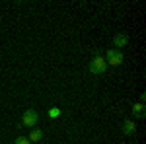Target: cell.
<instances>
[{"label": "cell", "mask_w": 146, "mask_h": 144, "mask_svg": "<svg viewBox=\"0 0 146 144\" xmlns=\"http://www.w3.org/2000/svg\"><path fill=\"white\" fill-rule=\"evenodd\" d=\"M107 70V62H105V58L103 56H94L92 58V62H90V72L92 74H96V76H100V74H103Z\"/></svg>", "instance_id": "6da1fadb"}, {"label": "cell", "mask_w": 146, "mask_h": 144, "mask_svg": "<svg viewBox=\"0 0 146 144\" xmlns=\"http://www.w3.org/2000/svg\"><path fill=\"white\" fill-rule=\"evenodd\" d=\"M39 123V113L35 109H25V113L22 115V127H35Z\"/></svg>", "instance_id": "7a4b0ae2"}, {"label": "cell", "mask_w": 146, "mask_h": 144, "mask_svg": "<svg viewBox=\"0 0 146 144\" xmlns=\"http://www.w3.org/2000/svg\"><path fill=\"white\" fill-rule=\"evenodd\" d=\"M105 62L111 64V66H119V64L123 62V55H121V51H119V49H109L107 55H105Z\"/></svg>", "instance_id": "3957f363"}, {"label": "cell", "mask_w": 146, "mask_h": 144, "mask_svg": "<svg viewBox=\"0 0 146 144\" xmlns=\"http://www.w3.org/2000/svg\"><path fill=\"white\" fill-rule=\"evenodd\" d=\"M133 115H135V117H138V119H144V103H140V101H138V103H133Z\"/></svg>", "instance_id": "277c9868"}, {"label": "cell", "mask_w": 146, "mask_h": 144, "mask_svg": "<svg viewBox=\"0 0 146 144\" xmlns=\"http://www.w3.org/2000/svg\"><path fill=\"white\" fill-rule=\"evenodd\" d=\"M127 43H129V37L125 33H117L113 37V45L115 47H127Z\"/></svg>", "instance_id": "5b68a950"}, {"label": "cell", "mask_w": 146, "mask_h": 144, "mask_svg": "<svg viewBox=\"0 0 146 144\" xmlns=\"http://www.w3.org/2000/svg\"><path fill=\"white\" fill-rule=\"evenodd\" d=\"M123 133L127 134V136L135 134V133H136V125H135V121H125V123H123Z\"/></svg>", "instance_id": "8992f818"}, {"label": "cell", "mask_w": 146, "mask_h": 144, "mask_svg": "<svg viewBox=\"0 0 146 144\" xmlns=\"http://www.w3.org/2000/svg\"><path fill=\"white\" fill-rule=\"evenodd\" d=\"M27 138H29V142H41V138H43V131L33 129V131H31V134H29Z\"/></svg>", "instance_id": "52a82bcc"}, {"label": "cell", "mask_w": 146, "mask_h": 144, "mask_svg": "<svg viewBox=\"0 0 146 144\" xmlns=\"http://www.w3.org/2000/svg\"><path fill=\"white\" fill-rule=\"evenodd\" d=\"M47 115H49V117H51V119H55V117H58V115H60V109H58V107H51V109H49V113H47Z\"/></svg>", "instance_id": "ba28073f"}, {"label": "cell", "mask_w": 146, "mask_h": 144, "mask_svg": "<svg viewBox=\"0 0 146 144\" xmlns=\"http://www.w3.org/2000/svg\"><path fill=\"white\" fill-rule=\"evenodd\" d=\"M14 144H31V142H29V138H25V136H18V138L14 140Z\"/></svg>", "instance_id": "9c48e42d"}]
</instances>
